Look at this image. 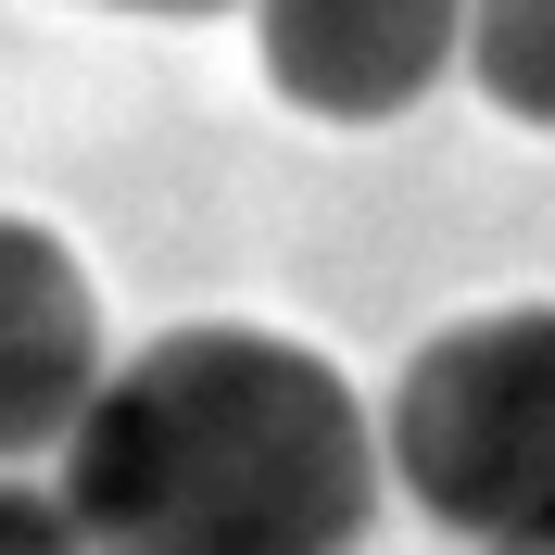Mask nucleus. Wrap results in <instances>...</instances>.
<instances>
[{
    "instance_id": "nucleus-1",
    "label": "nucleus",
    "mask_w": 555,
    "mask_h": 555,
    "mask_svg": "<svg viewBox=\"0 0 555 555\" xmlns=\"http://www.w3.org/2000/svg\"><path fill=\"white\" fill-rule=\"evenodd\" d=\"M76 555H353L379 518V429L341 366L278 328H165L64 416Z\"/></svg>"
},
{
    "instance_id": "nucleus-2",
    "label": "nucleus",
    "mask_w": 555,
    "mask_h": 555,
    "mask_svg": "<svg viewBox=\"0 0 555 555\" xmlns=\"http://www.w3.org/2000/svg\"><path fill=\"white\" fill-rule=\"evenodd\" d=\"M379 454L454 543H543L555 530V304L454 315L391 379Z\"/></svg>"
},
{
    "instance_id": "nucleus-3",
    "label": "nucleus",
    "mask_w": 555,
    "mask_h": 555,
    "mask_svg": "<svg viewBox=\"0 0 555 555\" xmlns=\"http://www.w3.org/2000/svg\"><path fill=\"white\" fill-rule=\"evenodd\" d=\"M266 89L315 127H391L442 89L454 0H253Z\"/></svg>"
},
{
    "instance_id": "nucleus-4",
    "label": "nucleus",
    "mask_w": 555,
    "mask_h": 555,
    "mask_svg": "<svg viewBox=\"0 0 555 555\" xmlns=\"http://www.w3.org/2000/svg\"><path fill=\"white\" fill-rule=\"evenodd\" d=\"M102 379V304L38 215H0V467L64 442V416Z\"/></svg>"
},
{
    "instance_id": "nucleus-5",
    "label": "nucleus",
    "mask_w": 555,
    "mask_h": 555,
    "mask_svg": "<svg viewBox=\"0 0 555 555\" xmlns=\"http://www.w3.org/2000/svg\"><path fill=\"white\" fill-rule=\"evenodd\" d=\"M454 64L480 76L492 114L555 127V0H454Z\"/></svg>"
},
{
    "instance_id": "nucleus-6",
    "label": "nucleus",
    "mask_w": 555,
    "mask_h": 555,
    "mask_svg": "<svg viewBox=\"0 0 555 555\" xmlns=\"http://www.w3.org/2000/svg\"><path fill=\"white\" fill-rule=\"evenodd\" d=\"M0 555H76L64 505H51L38 480H13V467H0Z\"/></svg>"
},
{
    "instance_id": "nucleus-7",
    "label": "nucleus",
    "mask_w": 555,
    "mask_h": 555,
    "mask_svg": "<svg viewBox=\"0 0 555 555\" xmlns=\"http://www.w3.org/2000/svg\"><path fill=\"white\" fill-rule=\"evenodd\" d=\"M102 13H228V0H102Z\"/></svg>"
},
{
    "instance_id": "nucleus-8",
    "label": "nucleus",
    "mask_w": 555,
    "mask_h": 555,
    "mask_svg": "<svg viewBox=\"0 0 555 555\" xmlns=\"http://www.w3.org/2000/svg\"><path fill=\"white\" fill-rule=\"evenodd\" d=\"M480 555H555V530H543V543H480Z\"/></svg>"
}]
</instances>
